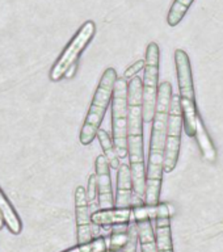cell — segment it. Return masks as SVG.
<instances>
[{"instance_id":"8","label":"cell","mask_w":223,"mask_h":252,"mask_svg":"<svg viewBox=\"0 0 223 252\" xmlns=\"http://www.w3.org/2000/svg\"><path fill=\"white\" fill-rule=\"evenodd\" d=\"M75 218H76V240L78 244L94 239V223L87 198V189L78 187L75 189Z\"/></svg>"},{"instance_id":"15","label":"cell","mask_w":223,"mask_h":252,"mask_svg":"<svg viewBox=\"0 0 223 252\" xmlns=\"http://www.w3.org/2000/svg\"><path fill=\"white\" fill-rule=\"evenodd\" d=\"M0 216L3 217V220L7 228L12 234L19 235L23 230V223L20 220L19 214L16 212L12 204L8 201L7 196L4 194L3 190L0 189Z\"/></svg>"},{"instance_id":"1","label":"cell","mask_w":223,"mask_h":252,"mask_svg":"<svg viewBox=\"0 0 223 252\" xmlns=\"http://www.w3.org/2000/svg\"><path fill=\"white\" fill-rule=\"evenodd\" d=\"M172 84L168 82L161 83L158 90L157 112L153 121L151 141H150L149 163L146 168V198L149 205L160 202L161 181L164 173V153L168 114L172 100Z\"/></svg>"},{"instance_id":"2","label":"cell","mask_w":223,"mask_h":252,"mask_svg":"<svg viewBox=\"0 0 223 252\" xmlns=\"http://www.w3.org/2000/svg\"><path fill=\"white\" fill-rule=\"evenodd\" d=\"M117 79V72L113 67H109L104 71V74L98 82L97 88H96V92L94 94V98H92L82 130H80V137L79 138H80V143L83 146H90L96 138V134L101 126L106 109L112 102L114 86H116Z\"/></svg>"},{"instance_id":"3","label":"cell","mask_w":223,"mask_h":252,"mask_svg":"<svg viewBox=\"0 0 223 252\" xmlns=\"http://www.w3.org/2000/svg\"><path fill=\"white\" fill-rule=\"evenodd\" d=\"M175 64H176L179 94H180L181 109L184 118V130L188 137H194L197 116L200 112L197 109L196 104L191 59L183 49H176L175 51Z\"/></svg>"},{"instance_id":"22","label":"cell","mask_w":223,"mask_h":252,"mask_svg":"<svg viewBox=\"0 0 223 252\" xmlns=\"http://www.w3.org/2000/svg\"><path fill=\"white\" fill-rule=\"evenodd\" d=\"M145 66H146V61H143V59H139V61H137V62H134L131 66L126 68L124 78H125L126 80H127V79H133L134 76H137V74L139 72V71L145 70Z\"/></svg>"},{"instance_id":"4","label":"cell","mask_w":223,"mask_h":252,"mask_svg":"<svg viewBox=\"0 0 223 252\" xmlns=\"http://www.w3.org/2000/svg\"><path fill=\"white\" fill-rule=\"evenodd\" d=\"M129 83L125 78H118L112 97V138L120 159L129 157L127 127H129V105H127Z\"/></svg>"},{"instance_id":"13","label":"cell","mask_w":223,"mask_h":252,"mask_svg":"<svg viewBox=\"0 0 223 252\" xmlns=\"http://www.w3.org/2000/svg\"><path fill=\"white\" fill-rule=\"evenodd\" d=\"M133 217L134 220H157L160 217H171L172 210L171 206L165 202H159L157 205L142 204L133 206Z\"/></svg>"},{"instance_id":"20","label":"cell","mask_w":223,"mask_h":252,"mask_svg":"<svg viewBox=\"0 0 223 252\" xmlns=\"http://www.w3.org/2000/svg\"><path fill=\"white\" fill-rule=\"evenodd\" d=\"M108 248H109L108 236L100 235L97 238H94L91 242L78 244L62 252H106Z\"/></svg>"},{"instance_id":"23","label":"cell","mask_w":223,"mask_h":252,"mask_svg":"<svg viewBox=\"0 0 223 252\" xmlns=\"http://www.w3.org/2000/svg\"><path fill=\"white\" fill-rule=\"evenodd\" d=\"M76 70H78V63H74V64H72V66H71L70 68L67 70L66 75H64V78H66V79H71V78H72V76H74L75 74H76Z\"/></svg>"},{"instance_id":"9","label":"cell","mask_w":223,"mask_h":252,"mask_svg":"<svg viewBox=\"0 0 223 252\" xmlns=\"http://www.w3.org/2000/svg\"><path fill=\"white\" fill-rule=\"evenodd\" d=\"M96 176L98 184V201L100 209L114 208L113 189H112V179H110V164L105 155H98L95 161Z\"/></svg>"},{"instance_id":"5","label":"cell","mask_w":223,"mask_h":252,"mask_svg":"<svg viewBox=\"0 0 223 252\" xmlns=\"http://www.w3.org/2000/svg\"><path fill=\"white\" fill-rule=\"evenodd\" d=\"M95 34H96V24L92 20H88L79 28V31L75 33L70 42L67 43V46L63 49L58 59L51 67L50 74H49L51 82H59L64 78L67 70L74 63H78L79 57L86 50V47L92 41Z\"/></svg>"},{"instance_id":"16","label":"cell","mask_w":223,"mask_h":252,"mask_svg":"<svg viewBox=\"0 0 223 252\" xmlns=\"http://www.w3.org/2000/svg\"><path fill=\"white\" fill-rule=\"evenodd\" d=\"M137 224L141 252H158L157 235L154 231L151 220H137Z\"/></svg>"},{"instance_id":"6","label":"cell","mask_w":223,"mask_h":252,"mask_svg":"<svg viewBox=\"0 0 223 252\" xmlns=\"http://www.w3.org/2000/svg\"><path fill=\"white\" fill-rule=\"evenodd\" d=\"M146 66L143 75V122L154 121L157 112L158 80H159V63L160 49L157 42H150L146 49Z\"/></svg>"},{"instance_id":"17","label":"cell","mask_w":223,"mask_h":252,"mask_svg":"<svg viewBox=\"0 0 223 252\" xmlns=\"http://www.w3.org/2000/svg\"><path fill=\"white\" fill-rule=\"evenodd\" d=\"M96 138H97L98 142H100V145H101L104 155H105L108 161H109L110 168L117 171L118 167H120V157H118L117 149H116V146H114L113 138L110 137L106 130L101 129V127L98 129L97 134H96Z\"/></svg>"},{"instance_id":"21","label":"cell","mask_w":223,"mask_h":252,"mask_svg":"<svg viewBox=\"0 0 223 252\" xmlns=\"http://www.w3.org/2000/svg\"><path fill=\"white\" fill-rule=\"evenodd\" d=\"M87 198L90 205L91 214L97 212L100 209V201H98V184L96 173H92L88 179V188H87Z\"/></svg>"},{"instance_id":"7","label":"cell","mask_w":223,"mask_h":252,"mask_svg":"<svg viewBox=\"0 0 223 252\" xmlns=\"http://www.w3.org/2000/svg\"><path fill=\"white\" fill-rule=\"evenodd\" d=\"M184 127V118L181 109L180 94H173L171 100V108L168 114V126H167V138H165L164 153V172H172L176 168L179 155H180L181 130Z\"/></svg>"},{"instance_id":"10","label":"cell","mask_w":223,"mask_h":252,"mask_svg":"<svg viewBox=\"0 0 223 252\" xmlns=\"http://www.w3.org/2000/svg\"><path fill=\"white\" fill-rule=\"evenodd\" d=\"M133 193V177L130 165L127 163H122L117 169V190L114 197L116 208H130Z\"/></svg>"},{"instance_id":"14","label":"cell","mask_w":223,"mask_h":252,"mask_svg":"<svg viewBox=\"0 0 223 252\" xmlns=\"http://www.w3.org/2000/svg\"><path fill=\"white\" fill-rule=\"evenodd\" d=\"M155 235L158 252H175L171 231V217H160L155 220Z\"/></svg>"},{"instance_id":"19","label":"cell","mask_w":223,"mask_h":252,"mask_svg":"<svg viewBox=\"0 0 223 252\" xmlns=\"http://www.w3.org/2000/svg\"><path fill=\"white\" fill-rule=\"evenodd\" d=\"M193 1L194 0H175L173 1L169 8L168 15H167V23L169 27H177L180 21H183Z\"/></svg>"},{"instance_id":"18","label":"cell","mask_w":223,"mask_h":252,"mask_svg":"<svg viewBox=\"0 0 223 252\" xmlns=\"http://www.w3.org/2000/svg\"><path fill=\"white\" fill-rule=\"evenodd\" d=\"M129 223H120L112 226L110 234L108 236V242H109V248L113 251L121 252V250L125 247V244L129 240L130 232H129Z\"/></svg>"},{"instance_id":"12","label":"cell","mask_w":223,"mask_h":252,"mask_svg":"<svg viewBox=\"0 0 223 252\" xmlns=\"http://www.w3.org/2000/svg\"><path fill=\"white\" fill-rule=\"evenodd\" d=\"M197 141V145L200 147V151L202 154V157L205 158V160L214 163L217 160V149L214 143H213L210 134H209L206 126H205L202 118H201L200 113L197 116L196 121V131H194V137Z\"/></svg>"},{"instance_id":"11","label":"cell","mask_w":223,"mask_h":252,"mask_svg":"<svg viewBox=\"0 0 223 252\" xmlns=\"http://www.w3.org/2000/svg\"><path fill=\"white\" fill-rule=\"evenodd\" d=\"M133 217V209L130 208H110L98 209L91 214L92 223L96 226H114L120 223H129Z\"/></svg>"}]
</instances>
